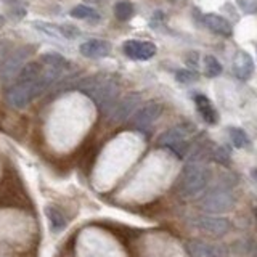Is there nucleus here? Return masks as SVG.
Returning <instances> with one entry per match:
<instances>
[{
	"label": "nucleus",
	"mask_w": 257,
	"mask_h": 257,
	"mask_svg": "<svg viewBox=\"0 0 257 257\" xmlns=\"http://www.w3.org/2000/svg\"><path fill=\"white\" fill-rule=\"evenodd\" d=\"M80 55L85 58L98 60V58H108L113 53V45L106 40H87V42L80 44L79 47Z\"/></svg>",
	"instance_id": "obj_12"
},
{
	"label": "nucleus",
	"mask_w": 257,
	"mask_h": 257,
	"mask_svg": "<svg viewBox=\"0 0 257 257\" xmlns=\"http://www.w3.org/2000/svg\"><path fill=\"white\" fill-rule=\"evenodd\" d=\"M235 206V198L225 188H214L209 190L199 201V207L202 211L211 214H224L228 212Z\"/></svg>",
	"instance_id": "obj_5"
},
{
	"label": "nucleus",
	"mask_w": 257,
	"mask_h": 257,
	"mask_svg": "<svg viewBox=\"0 0 257 257\" xmlns=\"http://www.w3.org/2000/svg\"><path fill=\"white\" fill-rule=\"evenodd\" d=\"M204 24L212 32L219 34V36H224V37H230L233 32L232 24H230L224 16L215 15V13H207V15H204Z\"/></svg>",
	"instance_id": "obj_14"
},
{
	"label": "nucleus",
	"mask_w": 257,
	"mask_h": 257,
	"mask_svg": "<svg viewBox=\"0 0 257 257\" xmlns=\"http://www.w3.org/2000/svg\"><path fill=\"white\" fill-rule=\"evenodd\" d=\"M214 159L217 162H220V164H224V166L230 164V156H228L225 148H215L214 150Z\"/></svg>",
	"instance_id": "obj_24"
},
{
	"label": "nucleus",
	"mask_w": 257,
	"mask_h": 257,
	"mask_svg": "<svg viewBox=\"0 0 257 257\" xmlns=\"http://www.w3.org/2000/svg\"><path fill=\"white\" fill-rule=\"evenodd\" d=\"M194 103H196V108H198V113L201 114V118L206 121L207 124H217L219 121V114L215 111L214 105L211 103V100H209L206 95H196L194 97Z\"/></svg>",
	"instance_id": "obj_15"
},
{
	"label": "nucleus",
	"mask_w": 257,
	"mask_h": 257,
	"mask_svg": "<svg viewBox=\"0 0 257 257\" xmlns=\"http://www.w3.org/2000/svg\"><path fill=\"white\" fill-rule=\"evenodd\" d=\"M192 225L214 238H222L230 232V222L224 217H211V215H196L192 220Z\"/></svg>",
	"instance_id": "obj_7"
},
{
	"label": "nucleus",
	"mask_w": 257,
	"mask_h": 257,
	"mask_svg": "<svg viewBox=\"0 0 257 257\" xmlns=\"http://www.w3.org/2000/svg\"><path fill=\"white\" fill-rule=\"evenodd\" d=\"M228 133H230V140H232V143L236 146V148H245L249 145V138L246 132L243 130V128H238V127H230L228 128Z\"/></svg>",
	"instance_id": "obj_19"
},
{
	"label": "nucleus",
	"mask_w": 257,
	"mask_h": 257,
	"mask_svg": "<svg viewBox=\"0 0 257 257\" xmlns=\"http://www.w3.org/2000/svg\"><path fill=\"white\" fill-rule=\"evenodd\" d=\"M34 26L40 31V32H45L49 34L50 37H62V34H60V28L58 26H53V24H47V23H40V21H36Z\"/></svg>",
	"instance_id": "obj_23"
},
{
	"label": "nucleus",
	"mask_w": 257,
	"mask_h": 257,
	"mask_svg": "<svg viewBox=\"0 0 257 257\" xmlns=\"http://www.w3.org/2000/svg\"><path fill=\"white\" fill-rule=\"evenodd\" d=\"M44 71L37 79L32 80H18V82L11 87L6 93V100L8 103L15 108H26L31 101H34L37 97H40L42 93L49 89L50 85H53L62 76L63 69L58 67H52L44 64Z\"/></svg>",
	"instance_id": "obj_1"
},
{
	"label": "nucleus",
	"mask_w": 257,
	"mask_h": 257,
	"mask_svg": "<svg viewBox=\"0 0 257 257\" xmlns=\"http://www.w3.org/2000/svg\"><path fill=\"white\" fill-rule=\"evenodd\" d=\"M253 177H254V180H257V169H253Z\"/></svg>",
	"instance_id": "obj_27"
},
{
	"label": "nucleus",
	"mask_w": 257,
	"mask_h": 257,
	"mask_svg": "<svg viewBox=\"0 0 257 257\" xmlns=\"http://www.w3.org/2000/svg\"><path fill=\"white\" fill-rule=\"evenodd\" d=\"M254 214H256V219H257V207H256V211H254Z\"/></svg>",
	"instance_id": "obj_28"
},
{
	"label": "nucleus",
	"mask_w": 257,
	"mask_h": 257,
	"mask_svg": "<svg viewBox=\"0 0 257 257\" xmlns=\"http://www.w3.org/2000/svg\"><path fill=\"white\" fill-rule=\"evenodd\" d=\"M185 249L190 257H227V249L219 243L192 240L185 245Z\"/></svg>",
	"instance_id": "obj_9"
},
{
	"label": "nucleus",
	"mask_w": 257,
	"mask_h": 257,
	"mask_svg": "<svg viewBox=\"0 0 257 257\" xmlns=\"http://www.w3.org/2000/svg\"><path fill=\"white\" fill-rule=\"evenodd\" d=\"M123 52L127 58L135 60V62H148L156 55V45L150 40H127L123 45Z\"/></svg>",
	"instance_id": "obj_8"
},
{
	"label": "nucleus",
	"mask_w": 257,
	"mask_h": 257,
	"mask_svg": "<svg viewBox=\"0 0 257 257\" xmlns=\"http://www.w3.org/2000/svg\"><path fill=\"white\" fill-rule=\"evenodd\" d=\"M58 28H60V34H62V36H64L66 39H72V37H77L79 36V31H77L76 26H67V24H64V26H58Z\"/></svg>",
	"instance_id": "obj_25"
},
{
	"label": "nucleus",
	"mask_w": 257,
	"mask_h": 257,
	"mask_svg": "<svg viewBox=\"0 0 257 257\" xmlns=\"http://www.w3.org/2000/svg\"><path fill=\"white\" fill-rule=\"evenodd\" d=\"M222 72V64L212 55L204 57V74L207 77H217Z\"/></svg>",
	"instance_id": "obj_20"
},
{
	"label": "nucleus",
	"mask_w": 257,
	"mask_h": 257,
	"mask_svg": "<svg viewBox=\"0 0 257 257\" xmlns=\"http://www.w3.org/2000/svg\"><path fill=\"white\" fill-rule=\"evenodd\" d=\"M135 13L133 5L128 2V0H121V2L116 3L114 6V15L119 19V21H128Z\"/></svg>",
	"instance_id": "obj_18"
},
{
	"label": "nucleus",
	"mask_w": 257,
	"mask_h": 257,
	"mask_svg": "<svg viewBox=\"0 0 257 257\" xmlns=\"http://www.w3.org/2000/svg\"><path fill=\"white\" fill-rule=\"evenodd\" d=\"M45 215H47V219H49V224H50V228H52V232H55V233H60V232H63V230L67 227V219H66V215L60 211V209L57 206H45Z\"/></svg>",
	"instance_id": "obj_16"
},
{
	"label": "nucleus",
	"mask_w": 257,
	"mask_h": 257,
	"mask_svg": "<svg viewBox=\"0 0 257 257\" xmlns=\"http://www.w3.org/2000/svg\"><path fill=\"white\" fill-rule=\"evenodd\" d=\"M233 67H235V74L238 79H241V80L249 79L254 72V62H253L251 55L246 52H238L235 57Z\"/></svg>",
	"instance_id": "obj_13"
},
{
	"label": "nucleus",
	"mask_w": 257,
	"mask_h": 257,
	"mask_svg": "<svg viewBox=\"0 0 257 257\" xmlns=\"http://www.w3.org/2000/svg\"><path fill=\"white\" fill-rule=\"evenodd\" d=\"M6 53H8V50H6V44L5 42H0V66L3 64L5 58H6Z\"/></svg>",
	"instance_id": "obj_26"
},
{
	"label": "nucleus",
	"mask_w": 257,
	"mask_h": 257,
	"mask_svg": "<svg viewBox=\"0 0 257 257\" xmlns=\"http://www.w3.org/2000/svg\"><path fill=\"white\" fill-rule=\"evenodd\" d=\"M77 89L89 97L103 114H108L119 97V85L110 79H87L77 84Z\"/></svg>",
	"instance_id": "obj_3"
},
{
	"label": "nucleus",
	"mask_w": 257,
	"mask_h": 257,
	"mask_svg": "<svg viewBox=\"0 0 257 257\" xmlns=\"http://www.w3.org/2000/svg\"><path fill=\"white\" fill-rule=\"evenodd\" d=\"M40 62L47 66H52V67H58V69H66L69 63H67V60L60 55V53H55V52H49V53H44L42 58H40Z\"/></svg>",
	"instance_id": "obj_17"
},
{
	"label": "nucleus",
	"mask_w": 257,
	"mask_h": 257,
	"mask_svg": "<svg viewBox=\"0 0 257 257\" xmlns=\"http://www.w3.org/2000/svg\"><path fill=\"white\" fill-rule=\"evenodd\" d=\"M34 52L32 45H23L18 50H15L10 55H6L3 64L0 66V77L3 80H10L15 76H18L19 71L23 69V66L26 64V60L31 57V53Z\"/></svg>",
	"instance_id": "obj_6"
},
{
	"label": "nucleus",
	"mask_w": 257,
	"mask_h": 257,
	"mask_svg": "<svg viewBox=\"0 0 257 257\" xmlns=\"http://www.w3.org/2000/svg\"><path fill=\"white\" fill-rule=\"evenodd\" d=\"M140 95L138 93H128L123 100H119L114 103V106L108 111V118L113 123H123L130 114L135 111V108L140 103Z\"/></svg>",
	"instance_id": "obj_10"
},
{
	"label": "nucleus",
	"mask_w": 257,
	"mask_h": 257,
	"mask_svg": "<svg viewBox=\"0 0 257 257\" xmlns=\"http://www.w3.org/2000/svg\"><path fill=\"white\" fill-rule=\"evenodd\" d=\"M209 179H211V171L206 162L201 158H193L180 174L177 192L184 198H193L207 187Z\"/></svg>",
	"instance_id": "obj_2"
},
{
	"label": "nucleus",
	"mask_w": 257,
	"mask_h": 257,
	"mask_svg": "<svg viewBox=\"0 0 257 257\" xmlns=\"http://www.w3.org/2000/svg\"><path fill=\"white\" fill-rule=\"evenodd\" d=\"M161 114H162V106L156 103V101H151V103L141 106L140 110L135 113L132 123L137 128H148L156 123Z\"/></svg>",
	"instance_id": "obj_11"
},
{
	"label": "nucleus",
	"mask_w": 257,
	"mask_h": 257,
	"mask_svg": "<svg viewBox=\"0 0 257 257\" xmlns=\"http://www.w3.org/2000/svg\"><path fill=\"white\" fill-rule=\"evenodd\" d=\"M175 79H177L180 84H192L198 79V74L190 69H180L175 72Z\"/></svg>",
	"instance_id": "obj_22"
},
{
	"label": "nucleus",
	"mask_w": 257,
	"mask_h": 257,
	"mask_svg": "<svg viewBox=\"0 0 257 257\" xmlns=\"http://www.w3.org/2000/svg\"><path fill=\"white\" fill-rule=\"evenodd\" d=\"M71 16L77 18V19H92V18H98L97 11L92 8V6L87 5H77L71 10Z\"/></svg>",
	"instance_id": "obj_21"
},
{
	"label": "nucleus",
	"mask_w": 257,
	"mask_h": 257,
	"mask_svg": "<svg viewBox=\"0 0 257 257\" xmlns=\"http://www.w3.org/2000/svg\"><path fill=\"white\" fill-rule=\"evenodd\" d=\"M188 135H190V130H188L187 126H175L161 135L158 138V145L169 148L179 158H184L188 153V148H190Z\"/></svg>",
	"instance_id": "obj_4"
}]
</instances>
